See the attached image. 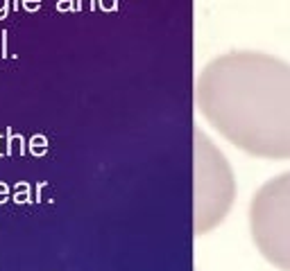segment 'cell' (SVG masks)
<instances>
[{
	"label": "cell",
	"mask_w": 290,
	"mask_h": 271,
	"mask_svg": "<svg viewBox=\"0 0 290 271\" xmlns=\"http://www.w3.org/2000/svg\"><path fill=\"white\" fill-rule=\"evenodd\" d=\"M252 242L270 264L290 271V172L265 181L249 203Z\"/></svg>",
	"instance_id": "7a4b0ae2"
},
{
	"label": "cell",
	"mask_w": 290,
	"mask_h": 271,
	"mask_svg": "<svg viewBox=\"0 0 290 271\" xmlns=\"http://www.w3.org/2000/svg\"><path fill=\"white\" fill-rule=\"evenodd\" d=\"M236 199V179L211 138L195 131V233L215 228Z\"/></svg>",
	"instance_id": "3957f363"
},
{
	"label": "cell",
	"mask_w": 290,
	"mask_h": 271,
	"mask_svg": "<svg viewBox=\"0 0 290 271\" xmlns=\"http://www.w3.org/2000/svg\"><path fill=\"white\" fill-rule=\"evenodd\" d=\"M195 102L240 152L290 161V63L265 52H227L202 68Z\"/></svg>",
	"instance_id": "6da1fadb"
}]
</instances>
